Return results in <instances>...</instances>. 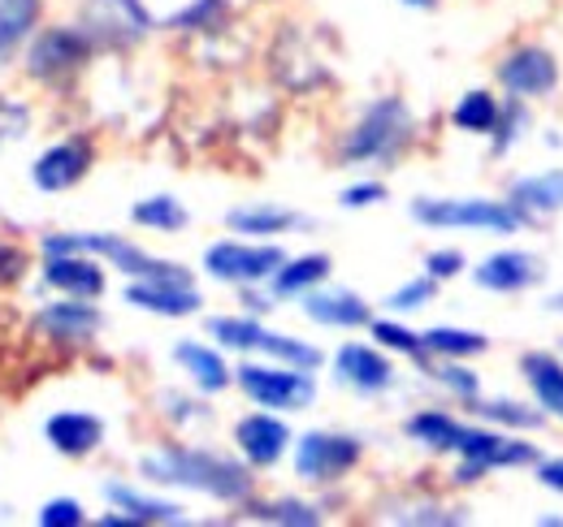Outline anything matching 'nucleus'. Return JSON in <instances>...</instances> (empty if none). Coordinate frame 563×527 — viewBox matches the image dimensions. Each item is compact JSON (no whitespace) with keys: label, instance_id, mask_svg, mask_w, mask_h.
I'll return each instance as SVG.
<instances>
[{"label":"nucleus","instance_id":"ea45409f","mask_svg":"<svg viewBox=\"0 0 563 527\" xmlns=\"http://www.w3.org/2000/svg\"><path fill=\"white\" fill-rule=\"evenodd\" d=\"M256 519H269V524H317V515L299 502H278V506H261Z\"/></svg>","mask_w":563,"mask_h":527},{"label":"nucleus","instance_id":"4c0bfd02","mask_svg":"<svg viewBox=\"0 0 563 527\" xmlns=\"http://www.w3.org/2000/svg\"><path fill=\"white\" fill-rule=\"evenodd\" d=\"M429 299H433V277H421V281H408L404 290H395V294H390V307H395V312H417Z\"/></svg>","mask_w":563,"mask_h":527},{"label":"nucleus","instance_id":"ddd939ff","mask_svg":"<svg viewBox=\"0 0 563 527\" xmlns=\"http://www.w3.org/2000/svg\"><path fill=\"white\" fill-rule=\"evenodd\" d=\"M234 441H239V450L256 462V467H269V462L282 459L290 433H286V424L274 419V415H247V419H239Z\"/></svg>","mask_w":563,"mask_h":527},{"label":"nucleus","instance_id":"473e14b6","mask_svg":"<svg viewBox=\"0 0 563 527\" xmlns=\"http://www.w3.org/2000/svg\"><path fill=\"white\" fill-rule=\"evenodd\" d=\"M421 341L424 350H438V355H477V350H486V337L468 329H429Z\"/></svg>","mask_w":563,"mask_h":527},{"label":"nucleus","instance_id":"bb28decb","mask_svg":"<svg viewBox=\"0 0 563 527\" xmlns=\"http://www.w3.org/2000/svg\"><path fill=\"white\" fill-rule=\"evenodd\" d=\"M225 221H230V229H239V234H282V229H290L299 216L286 212V208H239V212H230Z\"/></svg>","mask_w":563,"mask_h":527},{"label":"nucleus","instance_id":"4be33fe9","mask_svg":"<svg viewBox=\"0 0 563 527\" xmlns=\"http://www.w3.org/2000/svg\"><path fill=\"white\" fill-rule=\"evenodd\" d=\"M104 497H109L113 506H122L131 524H178V519H183V511H178V506L140 497V493H131L126 484H109V489H104Z\"/></svg>","mask_w":563,"mask_h":527},{"label":"nucleus","instance_id":"f8f14e48","mask_svg":"<svg viewBox=\"0 0 563 527\" xmlns=\"http://www.w3.org/2000/svg\"><path fill=\"white\" fill-rule=\"evenodd\" d=\"M542 277V264L529 251H498L490 260L477 268V285L494 290V294H516V290H529L533 281Z\"/></svg>","mask_w":563,"mask_h":527},{"label":"nucleus","instance_id":"2f4dec72","mask_svg":"<svg viewBox=\"0 0 563 527\" xmlns=\"http://www.w3.org/2000/svg\"><path fill=\"white\" fill-rule=\"evenodd\" d=\"M261 350H265V355H278V359H286V363L299 368V372H312V368L321 363V350H312V346H303V341H295V337H282V333H265V337H261Z\"/></svg>","mask_w":563,"mask_h":527},{"label":"nucleus","instance_id":"79ce46f5","mask_svg":"<svg viewBox=\"0 0 563 527\" xmlns=\"http://www.w3.org/2000/svg\"><path fill=\"white\" fill-rule=\"evenodd\" d=\"M424 268H429V277H455V272L464 268V256H460V251H433V256L424 260Z\"/></svg>","mask_w":563,"mask_h":527},{"label":"nucleus","instance_id":"f3484780","mask_svg":"<svg viewBox=\"0 0 563 527\" xmlns=\"http://www.w3.org/2000/svg\"><path fill=\"white\" fill-rule=\"evenodd\" d=\"M91 26H100L113 40H140L152 18L140 0H91Z\"/></svg>","mask_w":563,"mask_h":527},{"label":"nucleus","instance_id":"72a5a7b5","mask_svg":"<svg viewBox=\"0 0 563 527\" xmlns=\"http://www.w3.org/2000/svg\"><path fill=\"white\" fill-rule=\"evenodd\" d=\"M209 329L221 346H234V350H261V337H265V329L256 321H230V316L212 321Z\"/></svg>","mask_w":563,"mask_h":527},{"label":"nucleus","instance_id":"c03bdc74","mask_svg":"<svg viewBox=\"0 0 563 527\" xmlns=\"http://www.w3.org/2000/svg\"><path fill=\"white\" fill-rule=\"evenodd\" d=\"M542 484H551V489H560V493H563V459L560 462H542Z\"/></svg>","mask_w":563,"mask_h":527},{"label":"nucleus","instance_id":"1a4fd4ad","mask_svg":"<svg viewBox=\"0 0 563 527\" xmlns=\"http://www.w3.org/2000/svg\"><path fill=\"white\" fill-rule=\"evenodd\" d=\"M269 61H274V78H278L282 87H290V91H308V87H317V82L325 78V66L312 57L308 40H303L295 26H282Z\"/></svg>","mask_w":563,"mask_h":527},{"label":"nucleus","instance_id":"423d86ee","mask_svg":"<svg viewBox=\"0 0 563 527\" xmlns=\"http://www.w3.org/2000/svg\"><path fill=\"white\" fill-rule=\"evenodd\" d=\"M360 459V441L352 437H330V433H308L295 450V471L303 480H334L343 471H352Z\"/></svg>","mask_w":563,"mask_h":527},{"label":"nucleus","instance_id":"cd10ccee","mask_svg":"<svg viewBox=\"0 0 563 527\" xmlns=\"http://www.w3.org/2000/svg\"><path fill=\"white\" fill-rule=\"evenodd\" d=\"M325 272H330V256H303V260H290L274 272V290H278V294H299V290L317 285Z\"/></svg>","mask_w":563,"mask_h":527},{"label":"nucleus","instance_id":"a878e982","mask_svg":"<svg viewBox=\"0 0 563 527\" xmlns=\"http://www.w3.org/2000/svg\"><path fill=\"white\" fill-rule=\"evenodd\" d=\"M408 433L424 441V446H433V450H455L460 446V437H464V424H455L451 415H442V411H424L417 415L412 424H408Z\"/></svg>","mask_w":563,"mask_h":527},{"label":"nucleus","instance_id":"c9c22d12","mask_svg":"<svg viewBox=\"0 0 563 527\" xmlns=\"http://www.w3.org/2000/svg\"><path fill=\"white\" fill-rule=\"evenodd\" d=\"M31 131V109L18 100H0V147Z\"/></svg>","mask_w":563,"mask_h":527},{"label":"nucleus","instance_id":"aec40b11","mask_svg":"<svg viewBox=\"0 0 563 527\" xmlns=\"http://www.w3.org/2000/svg\"><path fill=\"white\" fill-rule=\"evenodd\" d=\"M511 208H520L525 216H533V212H563V169L516 182L511 187Z\"/></svg>","mask_w":563,"mask_h":527},{"label":"nucleus","instance_id":"20e7f679","mask_svg":"<svg viewBox=\"0 0 563 527\" xmlns=\"http://www.w3.org/2000/svg\"><path fill=\"white\" fill-rule=\"evenodd\" d=\"M239 385L247 390V397L256 406H274V411H299L317 397L312 377L299 372V368H256V363H247V368H239Z\"/></svg>","mask_w":563,"mask_h":527},{"label":"nucleus","instance_id":"f03ea898","mask_svg":"<svg viewBox=\"0 0 563 527\" xmlns=\"http://www.w3.org/2000/svg\"><path fill=\"white\" fill-rule=\"evenodd\" d=\"M412 216L433 229H490V234H511L525 221L520 208L494 199H417Z\"/></svg>","mask_w":563,"mask_h":527},{"label":"nucleus","instance_id":"7ed1b4c3","mask_svg":"<svg viewBox=\"0 0 563 527\" xmlns=\"http://www.w3.org/2000/svg\"><path fill=\"white\" fill-rule=\"evenodd\" d=\"M408 126H412V117H408V109H404L399 100H377V104L355 122V131L347 134V143H343V160L355 165V160L390 156V152L408 138Z\"/></svg>","mask_w":563,"mask_h":527},{"label":"nucleus","instance_id":"39448f33","mask_svg":"<svg viewBox=\"0 0 563 527\" xmlns=\"http://www.w3.org/2000/svg\"><path fill=\"white\" fill-rule=\"evenodd\" d=\"M286 256L282 247H243V243H217L205 256V268H209L217 281H234V285H252V281H265L274 277Z\"/></svg>","mask_w":563,"mask_h":527},{"label":"nucleus","instance_id":"49530a36","mask_svg":"<svg viewBox=\"0 0 563 527\" xmlns=\"http://www.w3.org/2000/svg\"><path fill=\"white\" fill-rule=\"evenodd\" d=\"M551 312H563V294L560 299H551Z\"/></svg>","mask_w":563,"mask_h":527},{"label":"nucleus","instance_id":"a211bd4d","mask_svg":"<svg viewBox=\"0 0 563 527\" xmlns=\"http://www.w3.org/2000/svg\"><path fill=\"white\" fill-rule=\"evenodd\" d=\"M303 312H308L317 325H334V329H355V325L368 321V307L360 303V294H352V290L308 294V299H303Z\"/></svg>","mask_w":563,"mask_h":527},{"label":"nucleus","instance_id":"9b49d317","mask_svg":"<svg viewBox=\"0 0 563 527\" xmlns=\"http://www.w3.org/2000/svg\"><path fill=\"white\" fill-rule=\"evenodd\" d=\"M82 57H87L82 31L57 26V31L40 35V44L31 48V74H35V78H62V74H70V69L82 66Z\"/></svg>","mask_w":563,"mask_h":527},{"label":"nucleus","instance_id":"6ab92c4d","mask_svg":"<svg viewBox=\"0 0 563 527\" xmlns=\"http://www.w3.org/2000/svg\"><path fill=\"white\" fill-rule=\"evenodd\" d=\"M339 377L364 394H377L390 385V363L368 346H343L339 350Z\"/></svg>","mask_w":563,"mask_h":527},{"label":"nucleus","instance_id":"2eb2a0df","mask_svg":"<svg viewBox=\"0 0 563 527\" xmlns=\"http://www.w3.org/2000/svg\"><path fill=\"white\" fill-rule=\"evenodd\" d=\"M44 437L53 441V450L78 459V455H91V450L100 446L104 424H100L96 415H82V411H62V415H53V419L44 424Z\"/></svg>","mask_w":563,"mask_h":527},{"label":"nucleus","instance_id":"c85d7f7f","mask_svg":"<svg viewBox=\"0 0 563 527\" xmlns=\"http://www.w3.org/2000/svg\"><path fill=\"white\" fill-rule=\"evenodd\" d=\"M455 126L460 131H473V134H490L498 126V104H494V96L486 91H468L460 104H455Z\"/></svg>","mask_w":563,"mask_h":527},{"label":"nucleus","instance_id":"4468645a","mask_svg":"<svg viewBox=\"0 0 563 527\" xmlns=\"http://www.w3.org/2000/svg\"><path fill=\"white\" fill-rule=\"evenodd\" d=\"M126 303H135L143 312H156V316H191L200 307V294L191 285H178V281H135L126 290Z\"/></svg>","mask_w":563,"mask_h":527},{"label":"nucleus","instance_id":"dca6fc26","mask_svg":"<svg viewBox=\"0 0 563 527\" xmlns=\"http://www.w3.org/2000/svg\"><path fill=\"white\" fill-rule=\"evenodd\" d=\"M44 281H48L53 290L74 294V299H96V294L104 290V272H100V264L82 260V251H74V256H48Z\"/></svg>","mask_w":563,"mask_h":527},{"label":"nucleus","instance_id":"a18cd8bd","mask_svg":"<svg viewBox=\"0 0 563 527\" xmlns=\"http://www.w3.org/2000/svg\"><path fill=\"white\" fill-rule=\"evenodd\" d=\"M404 4H412V9H433L438 0H404Z\"/></svg>","mask_w":563,"mask_h":527},{"label":"nucleus","instance_id":"7c9ffc66","mask_svg":"<svg viewBox=\"0 0 563 527\" xmlns=\"http://www.w3.org/2000/svg\"><path fill=\"white\" fill-rule=\"evenodd\" d=\"M225 13H230L225 0H196L183 13H174L169 26H178V31H217V26H225Z\"/></svg>","mask_w":563,"mask_h":527},{"label":"nucleus","instance_id":"f257e3e1","mask_svg":"<svg viewBox=\"0 0 563 527\" xmlns=\"http://www.w3.org/2000/svg\"><path fill=\"white\" fill-rule=\"evenodd\" d=\"M143 471L156 484H187V489L212 493L221 502H239V497L252 493V475L239 462L217 459V455H200V450H161V455H147Z\"/></svg>","mask_w":563,"mask_h":527},{"label":"nucleus","instance_id":"58836bf2","mask_svg":"<svg viewBox=\"0 0 563 527\" xmlns=\"http://www.w3.org/2000/svg\"><path fill=\"white\" fill-rule=\"evenodd\" d=\"M40 524L44 527H78L82 524V506L70 502V497H57V502H48V506L40 511Z\"/></svg>","mask_w":563,"mask_h":527},{"label":"nucleus","instance_id":"a19ab883","mask_svg":"<svg viewBox=\"0 0 563 527\" xmlns=\"http://www.w3.org/2000/svg\"><path fill=\"white\" fill-rule=\"evenodd\" d=\"M442 385H451L455 394H464V397H477V377L473 372H464V368H438L433 372Z\"/></svg>","mask_w":563,"mask_h":527},{"label":"nucleus","instance_id":"6e6552de","mask_svg":"<svg viewBox=\"0 0 563 527\" xmlns=\"http://www.w3.org/2000/svg\"><path fill=\"white\" fill-rule=\"evenodd\" d=\"M498 82H503L511 96L533 100V96L555 91V82H560V66H555V57H551L547 48H516V53L498 66Z\"/></svg>","mask_w":563,"mask_h":527},{"label":"nucleus","instance_id":"b1692460","mask_svg":"<svg viewBox=\"0 0 563 527\" xmlns=\"http://www.w3.org/2000/svg\"><path fill=\"white\" fill-rule=\"evenodd\" d=\"M40 325L53 333V337H87V333L100 329V312L87 307V303H53Z\"/></svg>","mask_w":563,"mask_h":527},{"label":"nucleus","instance_id":"393cba45","mask_svg":"<svg viewBox=\"0 0 563 527\" xmlns=\"http://www.w3.org/2000/svg\"><path fill=\"white\" fill-rule=\"evenodd\" d=\"M40 18V0H0V61L31 35Z\"/></svg>","mask_w":563,"mask_h":527},{"label":"nucleus","instance_id":"c756f323","mask_svg":"<svg viewBox=\"0 0 563 527\" xmlns=\"http://www.w3.org/2000/svg\"><path fill=\"white\" fill-rule=\"evenodd\" d=\"M131 216H135L140 225H147V229H165V234H174V229H183V225H187V208L169 195L140 199Z\"/></svg>","mask_w":563,"mask_h":527},{"label":"nucleus","instance_id":"0eeeda50","mask_svg":"<svg viewBox=\"0 0 563 527\" xmlns=\"http://www.w3.org/2000/svg\"><path fill=\"white\" fill-rule=\"evenodd\" d=\"M455 450L464 455L460 480H477V475H482V471H490V467H516V462L538 459L529 446L507 441V437H498V433H477V428H464V437H460V446H455Z\"/></svg>","mask_w":563,"mask_h":527},{"label":"nucleus","instance_id":"412c9836","mask_svg":"<svg viewBox=\"0 0 563 527\" xmlns=\"http://www.w3.org/2000/svg\"><path fill=\"white\" fill-rule=\"evenodd\" d=\"M525 381L533 385L538 402L551 411V415H563V363L547 359V355H525Z\"/></svg>","mask_w":563,"mask_h":527},{"label":"nucleus","instance_id":"f704fd0d","mask_svg":"<svg viewBox=\"0 0 563 527\" xmlns=\"http://www.w3.org/2000/svg\"><path fill=\"white\" fill-rule=\"evenodd\" d=\"M477 411H482L486 419L511 424V428H538V424H542V411H525L520 402H482Z\"/></svg>","mask_w":563,"mask_h":527},{"label":"nucleus","instance_id":"e433bc0d","mask_svg":"<svg viewBox=\"0 0 563 527\" xmlns=\"http://www.w3.org/2000/svg\"><path fill=\"white\" fill-rule=\"evenodd\" d=\"M373 337L382 341V346H395V350H408V355H421L424 341L417 333H408L404 325H390V321H377L373 325Z\"/></svg>","mask_w":563,"mask_h":527},{"label":"nucleus","instance_id":"37998d69","mask_svg":"<svg viewBox=\"0 0 563 527\" xmlns=\"http://www.w3.org/2000/svg\"><path fill=\"white\" fill-rule=\"evenodd\" d=\"M382 199H386V187L364 182V187H352V191L343 195V203H347V208H368V203H382Z\"/></svg>","mask_w":563,"mask_h":527},{"label":"nucleus","instance_id":"9d476101","mask_svg":"<svg viewBox=\"0 0 563 527\" xmlns=\"http://www.w3.org/2000/svg\"><path fill=\"white\" fill-rule=\"evenodd\" d=\"M87 169H91V143H82V138H66V143L48 147V152L35 160L31 178H35V187H40V191H70Z\"/></svg>","mask_w":563,"mask_h":527},{"label":"nucleus","instance_id":"5701e85b","mask_svg":"<svg viewBox=\"0 0 563 527\" xmlns=\"http://www.w3.org/2000/svg\"><path fill=\"white\" fill-rule=\"evenodd\" d=\"M174 359L196 377V385L200 390H225L230 385V372H225V363H221V355L209 350V346H196V341H183L178 350H174Z\"/></svg>","mask_w":563,"mask_h":527}]
</instances>
